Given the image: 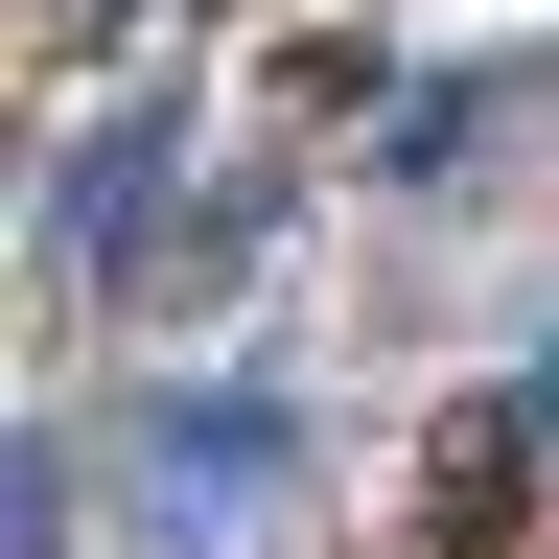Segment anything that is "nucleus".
Wrapping results in <instances>:
<instances>
[{
    "mask_svg": "<svg viewBox=\"0 0 559 559\" xmlns=\"http://www.w3.org/2000/svg\"><path fill=\"white\" fill-rule=\"evenodd\" d=\"M140 536H164V559H257L280 536V489H304V419H280L257 373H187V396H140Z\"/></svg>",
    "mask_w": 559,
    "mask_h": 559,
    "instance_id": "1",
    "label": "nucleus"
},
{
    "mask_svg": "<svg viewBox=\"0 0 559 559\" xmlns=\"http://www.w3.org/2000/svg\"><path fill=\"white\" fill-rule=\"evenodd\" d=\"M513 117H559V70H443V94H419V140H396V164L443 187V164H489V140H513Z\"/></svg>",
    "mask_w": 559,
    "mask_h": 559,
    "instance_id": "2",
    "label": "nucleus"
},
{
    "mask_svg": "<svg viewBox=\"0 0 559 559\" xmlns=\"http://www.w3.org/2000/svg\"><path fill=\"white\" fill-rule=\"evenodd\" d=\"M513 396H536V443H559V326H536V373H513Z\"/></svg>",
    "mask_w": 559,
    "mask_h": 559,
    "instance_id": "3",
    "label": "nucleus"
},
{
    "mask_svg": "<svg viewBox=\"0 0 559 559\" xmlns=\"http://www.w3.org/2000/svg\"><path fill=\"white\" fill-rule=\"evenodd\" d=\"M47 24H94V0H47Z\"/></svg>",
    "mask_w": 559,
    "mask_h": 559,
    "instance_id": "4",
    "label": "nucleus"
}]
</instances>
